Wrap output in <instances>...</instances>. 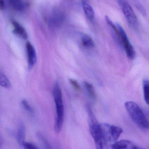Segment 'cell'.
Wrapping results in <instances>:
<instances>
[{
    "mask_svg": "<svg viewBox=\"0 0 149 149\" xmlns=\"http://www.w3.org/2000/svg\"><path fill=\"white\" fill-rule=\"evenodd\" d=\"M1 139H0V146H1Z\"/></svg>",
    "mask_w": 149,
    "mask_h": 149,
    "instance_id": "cb8c5ba5",
    "label": "cell"
},
{
    "mask_svg": "<svg viewBox=\"0 0 149 149\" xmlns=\"http://www.w3.org/2000/svg\"><path fill=\"white\" fill-rule=\"evenodd\" d=\"M82 6L85 15L90 21H93L95 18V13L93 8L86 1H83Z\"/></svg>",
    "mask_w": 149,
    "mask_h": 149,
    "instance_id": "4fadbf2b",
    "label": "cell"
},
{
    "mask_svg": "<svg viewBox=\"0 0 149 149\" xmlns=\"http://www.w3.org/2000/svg\"><path fill=\"white\" fill-rule=\"evenodd\" d=\"M143 95L145 102L147 104H149V81L148 80L145 79L143 81Z\"/></svg>",
    "mask_w": 149,
    "mask_h": 149,
    "instance_id": "ac0fdd59",
    "label": "cell"
},
{
    "mask_svg": "<svg viewBox=\"0 0 149 149\" xmlns=\"http://www.w3.org/2000/svg\"><path fill=\"white\" fill-rule=\"evenodd\" d=\"M64 14L58 9L52 11L48 20L49 25L52 27H58L63 24L64 20Z\"/></svg>",
    "mask_w": 149,
    "mask_h": 149,
    "instance_id": "52a82bcc",
    "label": "cell"
},
{
    "mask_svg": "<svg viewBox=\"0 0 149 149\" xmlns=\"http://www.w3.org/2000/svg\"><path fill=\"white\" fill-rule=\"evenodd\" d=\"M53 97L56 107V117L54 125V130L56 133H60L64 117V108L62 91L59 83L56 81L53 89Z\"/></svg>",
    "mask_w": 149,
    "mask_h": 149,
    "instance_id": "6da1fadb",
    "label": "cell"
},
{
    "mask_svg": "<svg viewBox=\"0 0 149 149\" xmlns=\"http://www.w3.org/2000/svg\"><path fill=\"white\" fill-rule=\"evenodd\" d=\"M89 121V130L93 139L96 149H108L107 143L104 139L101 131L100 124L96 120L92 111L88 108Z\"/></svg>",
    "mask_w": 149,
    "mask_h": 149,
    "instance_id": "3957f363",
    "label": "cell"
},
{
    "mask_svg": "<svg viewBox=\"0 0 149 149\" xmlns=\"http://www.w3.org/2000/svg\"><path fill=\"white\" fill-rule=\"evenodd\" d=\"M26 50L28 68L31 70L34 67L36 62V53L34 46L29 42H26Z\"/></svg>",
    "mask_w": 149,
    "mask_h": 149,
    "instance_id": "ba28073f",
    "label": "cell"
},
{
    "mask_svg": "<svg viewBox=\"0 0 149 149\" xmlns=\"http://www.w3.org/2000/svg\"><path fill=\"white\" fill-rule=\"evenodd\" d=\"M36 136L39 141L40 142V143L42 144L43 149H52L47 139L41 132H37L36 134Z\"/></svg>",
    "mask_w": 149,
    "mask_h": 149,
    "instance_id": "2e32d148",
    "label": "cell"
},
{
    "mask_svg": "<svg viewBox=\"0 0 149 149\" xmlns=\"http://www.w3.org/2000/svg\"><path fill=\"white\" fill-rule=\"evenodd\" d=\"M11 8L18 12L24 10L28 7V3L24 0H9Z\"/></svg>",
    "mask_w": 149,
    "mask_h": 149,
    "instance_id": "8fae6325",
    "label": "cell"
},
{
    "mask_svg": "<svg viewBox=\"0 0 149 149\" xmlns=\"http://www.w3.org/2000/svg\"><path fill=\"white\" fill-rule=\"evenodd\" d=\"M134 145L130 141L122 140L114 143L111 146V149H133Z\"/></svg>",
    "mask_w": 149,
    "mask_h": 149,
    "instance_id": "30bf717a",
    "label": "cell"
},
{
    "mask_svg": "<svg viewBox=\"0 0 149 149\" xmlns=\"http://www.w3.org/2000/svg\"><path fill=\"white\" fill-rule=\"evenodd\" d=\"M4 8V1L3 0H0V9L3 10Z\"/></svg>",
    "mask_w": 149,
    "mask_h": 149,
    "instance_id": "7402d4cb",
    "label": "cell"
},
{
    "mask_svg": "<svg viewBox=\"0 0 149 149\" xmlns=\"http://www.w3.org/2000/svg\"><path fill=\"white\" fill-rule=\"evenodd\" d=\"M119 4L129 26L136 29L138 25V19L129 3L126 0H119Z\"/></svg>",
    "mask_w": 149,
    "mask_h": 149,
    "instance_id": "8992f818",
    "label": "cell"
},
{
    "mask_svg": "<svg viewBox=\"0 0 149 149\" xmlns=\"http://www.w3.org/2000/svg\"><path fill=\"white\" fill-rule=\"evenodd\" d=\"M100 126L104 139L107 143H114L117 141L123 132L121 128L115 125L103 123H101Z\"/></svg>",
    "mask_w": 149,
    "mask_h": 149,
    "instance_id": "5b68a950",
    "label": "cell"
},
{
    "mask_svg": "<svg viewBox=\"0 0 149 149\" xmlns=\"http://www.w3.org/2000/svg\"><path fill=\"white\" fill-rule=\"evenodd\" d=\"M10 22L13 27V33L23 39H27L28 34L22 25L14 20H11Z\"/></svg>",
    "mask_w": 149,
    "mask_h": 149,
    "instance_id": "9c48e42d",
    "label": "cell"
},
{
    "mask_svg": "<svg viewBox=\"0 0 149 149\" xmlns=\"http://www.w3.org/2000/svg\"><path fill=\"white\" fill-rule=\"evenodd\" d=\"M80 42L82 46L87 49H92L95 46L94 42L92 38L86 34H84L81 36Z\"/></svg>",
    "mask_w": 149,
    "mask_h": 149,
    "instance_id": "5bb4252c",
    "label": "cell"
},
{
    "mask_svg": "<svg viewBox=\"0 0 149 149\" xmlns=\"http://www.w3.org/2000/svg\"><path fill=\"white\" fill-rule=\"evenodd\" d=\"M69 81H70L71 85L73 86L75 90H77V91H80L81 88H80V86L78 82L77 81V80L74 79H69Z\"/></svg>",
    "mask_w": 149,
    "mask_h": 149,
    "instance_id": "ffe728a7",
    "label": "cell"
},
{
    "mask_svg": "<svg viewBox=\"0 0 149 149\" xmlns=\"http://www.w3.org/2000/svg\"><path fill=\"white\" fill-rule=\"evenodd\" d=\"M133 149H145L143 148H141V147H139V146H136L134 145V148Z\"/></svg>",
    "mask_w": 149,
    "mask_h": 149,
    "instance_id": "603a6c76",
    "label": "cell"
},
{
    "mask_svg": "<svg viewBox=\"0 0 149 149\" xmlns=\"http://www.w3.org/2000/svg\"><path fill=\"white\" fill-rule=\"evenodd\" d=\"M25 127L23 123L20 122L17 132V140L19 145L23 146L25 142Z\"/></svg>",
    "mask_w": 149,
    "mask_h": 149,
    "instance_id": "7c38bea8",
    "label": "cell"
},
{
    "mask_svg": "<svg viewBox=\"0 0 149 149\" xmlns=\"http://www.w3.org/2000/svg\"><path fill=\"white\" fill-rule=\"evenodd\" d=\"M23 147L24 149H38L35 144L29 142L24 143Z\"/></svg>",
    "mask_w": 149,
    "mask_h": 149,
    "instance_id": "44dd1931",
    "label": "cell"
},
{
    "mask_svg": "<svg viewBox=\"0 0 149 149\" xmlns=\"http://www.w3.org/2000/svg\"><path fill=\"white\" fill-rule=\"evenodd\" d=\"M11 84L8 78L3 72L0 71V86L6 88H10Z\"/></svg>",
    "mask_w": 149,
    "mask_h": 149,
    "instance_id": "e0dca14e",
    "label": "cell"
},
{
    "mask_svg": "<svg viewBox=\"0 0 149 149\" xmlns=\"http://www.w3.org/2000/svg\"><path fill=\"white\" fill-rule=\"evenodd\" d=\"M124 104L126 110L132 120L141 128L148 129V120L140 106L133 101L126 102Z\"/></svg>",
    "mask_w": 149,
    "mask_h": 149,
    "instance_id": "277c9868",
    "label": "cell"
},
{
    "mask_svg": "<svg viewBox=\"0 0 149 149\" xmlns=\"http://www.w3.org/2000/svg\"><path fill=\"white\" fill-rule=\"evenodd\" d=\"M85 88L87 92L88 96L92 100H95L96 98V94L93 86L91 83L87 81H85L84 83Z\"/></svg>",
    "mask_w": 149,
    "mask_h": 149,
    "instance_id": "9a60e30c",
    "label": "cell"
},
{
    "mask_svg": "<svg viewBox=\"0 0 149 149\" xmlns=\"http://www.w3.org/2000/svg\"><path fill=\"white\" fill-rule=\"evenodd\" d=\"M22 107H23L24 109L27 112L30 113H33V109L31 107L29 103L26 100H22Z\"/></svg>",
    "mask_w": 149,
    "mask_h": 149,
    "instance_id": "d6986e66",
    "label": "cell"
},
{
    "mask_svg": "<svg viewBox=\"0 0 149 149\" xmlns=\"http://www.w3.org/2000/svg\"><path fill=\"white\" fill-rule=\"evenodd\" d=\"M106 20L113 30L120 43L126 52L127 57L130 60L134 59L136 56L135 51L130 43L124 29L119 24H115L114 23L108 16H106Z\"/></svg>",
    "mask_w": 149,
    "mask_h": 149,
    "instance_id": "7a4b0ae2",
    "label": "cell"
}]
</instances>
